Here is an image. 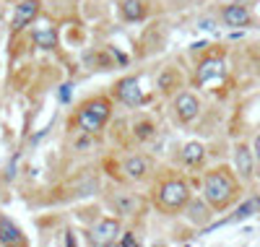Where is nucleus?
<instances>
[{
  "mask_svg": "<svg viewBox=\"0 0 260 247\" xmlns=\"http://www.w3.org/2000/svg\"><path fill=\"white\" fill-rule=\"evenodd\" d=\"M203 195H206V200L211 203L213 211H226L232 203H237V198H240V179H237V172H232L229 167H216V169L206 172Z\"/></svg>",
  "mask_w": 260,
  "mask_h": 247,
  "instance_id": "1",
  "label": "nucleus"
},
{
  "mask_svg": "<svg viewBox=\"0 0 260 247\" xmlns=\"http://www.w3.org/2000/svg\"><path fill=\"white\" fill-rule=\"evenodd\" d=\"M190 203V188L182 179H167L156 190V206L167 213H177Z\"/></svg>",
  "mask_w": 260,
  "mask_h": 247,
  "instance_id": "2",
  "label": "nucleus"
},
{
  "mask_svg": "<svg viewBox=\"0 0 260 247\" xmlns=\"http://www.w3.org/2000/svg\"><path fill=\"white\" fill-rule=\"evenodd\" d=\"M110 120V102L104 97H96V99H89L83 102L81 109H78V128L83 133H96L104 128V122Z\"/></svg>",
  "mask_w": 260,
  "mask_h": 247,
  "instance_id": "3",
  "label": "nucleus"
},
{
  "mask_svg": "<svg viewBox=\"0 0 260 247\" xmlns=\"http://www.w3.org/2000/svg\"><path fill=\"white\" fill-rule=\"evenodd\" d=\"M255 164H257L255 151L245 143H237L234 146V172L240 174L245 182H250V179L255 177Z\"/></svg>",
  "mask_w": 260,
  "mask_h": 247,
  "instance_id": "4",
  "label": "nucleus"
},
{
  "mask_svg": "<svg viewBox=\"0 0 260 247\" xmlns=\"http://www.w3.org/2000/svg\"><path fill=\"white\" fill-rule=\"evenodd\" d=\"M221 21L232 29H242V26L252 24V13L245 3H229V6L221 8Z\"/></svg>",
  "mask_w": 260,
  "mask_h": 247,
  "instance_id": "5",
  "label": "nucleus"
},
{
  "mask_svg": "<svg viewBox=\"0 0 260 247\" xmlns=\"http://www.w3.org/2000/svg\"><path fill=\"white\" fill-rule=\"evenodd\" d=\"M120 234V221L117 219H99L91 229V242L99 244V247H107L112 244Z\"/></svg>",
  "mask_w": 260,
  "mask_h": 247,
  "instance_id": "6",
  "label": "nucleus"
},
{
  "mask_svg": "<svg viewBox=\"0 0 260 247\" xmlns=\"http://www.w3.org/2000/svg\"><path fill=\"white\" fill-rule=\"evenodd\" d=\"M198 112H201L198 97H192V94H187V91L177 94V99H175V117H177L180 122H192L195 117H198Z\"/></svg>",
  "mask_w": 260,
  "mask_h": 247,
  "instance_id": "7",
  "label": "nucleus"
},
{
  "mask_svg": "<svg viewBox=\"0 0 260 247\" xmlns=\"http://www.w3.org/2000/svg\"><path fill=\"white\" fill-rule=\"evenodd\" d=\"M37 13H39V0H21V3L16 6V11H13V18H11L13 32H21L24 26H29L37 18Z\"/></svg>",
  "mask_w": 260,
  "mask_h": 247,
  "instance_id": "8",
  "label": "nucleus"
},
{
  "mask_svg": "<svg viewBox=\"0 0 260 247\" xmlns=\"http://www.w3.org/2000/svg\"><path fill=\"white\" fill-rule=\"evenodd\" d=\"M115 97H117L122 104H127V107H138V104L143 102L138 78H122V81H117V86H115Z\"/></svg>",
  "mask_w": 260,
  "mask_h": 247,
  "instance_id": "9",
  "label": "nucleus"
},
{
  "mask_svg": "<svg viewBox=\"0 0 260 247\" xmlns=\"http://www.w3.org/2000/svg\"><path fill=\"white\" fill-rule=\"evenodd\" d=\"M224 76V63L219 57H211V60H203L198 65V73H195V81H198L201 86L211 83L213 78H221Z\"/></svg>",
  "mask_w": 260,
  "mask_h": 247,
  "instance_id": "10",
  "label": "nucleus"
},
{
  "mask_svg": "<svg viewBox=\"0 0 260 247\" xmlns=\"http://www.w3.org/2000/svg\"><path fill=\"white\" fill-rule=\"evenodd\" d=\"M122 172L130 177V179H146L148 177V172H151V164H148V159L146 156H127V159L122 162Z\"/></svg>",
  "mask_w": 260,
  "mask_h": 247,
  "instance_id": "11",
  "label": "nucleus"
},
{
  "mask_svg": "<svg viewBox=\"0 0 260 247\" xmlns=\"http://www.w3.org/2000/svg\"><path fill=\"white\" fill-rule=\"evenodd\" d=\"M255 213H260V195L247 198L245 203L234 211V216H229V219H224V221H219V224H213V227H224V224H232V221H245V219H250V216H255Z\"/></svg>",
  "mask_w": 260,
  "mask_h": 247,
  "instance_id": "12",
  "label": "nucleus"
},
{
  "mask_svg": "<svg viewBox=\"0 0 260 247\" xmlns=\"http://www.w3.org/2000/svg\"><path fill=\"white\" fill-rule=\"evenodd\" d=\"M112 208H115V213H120V216H133V213H138V208H141V200H138L133 193H117V195L112 198Z\"/></svg>",
  "mask_w": 260,
  "mask_h": 247,
  "instance_id": "13",
  "label": "nucleus"
},
{
  "mask_svg": "<svg viewBox=\"0 0 260 247\" xmlns=\"http://www.w3.org/2000/svg\"><path fill=\"white\" fill-rule=\"evenodd\" d=\"M182 83V76L177 68H164L159 76H156V88L161 94H169V91H175V88H180Z\"/></svg>",
  "mask_w": 260,
  "mask_h": 247,
  "instance_id": "14",
  "label": "nucleus"
},
{
  "mask_svg": "<svg viewBox=\"0 0 260 247\" xmlns=\"http://www.w3.org/2000/svg\"><path fill=\"white\" fill-rule=\"evenodd\" d=\"M187 219L192 224H198V227L208 224V219H211V203H208V200H206V203H201V200H190V203H187Z\"/></svg>",
  "mask_w": 260,
  "mask_h": 247,
  "instance_id": "15",
  "label": "nucleus"
},
{
  "mask_svg": "<svg viewBox=\"0 0 260 247\" xmlns=\"http://www.w3.org/2000/svg\"><path fill=\"white\" fill-rule=\"evenodd\" d=\"M0 244H24V237H21L18 227L11 224V219L0 216Z\"/></svg>",
  "mask_w": 260,
  "mask_h": 247,
  "instance_id": "16",
  "label": "nucleus"
},
{
  "mask_svg": "<svg viewBox=\"0 0 260 247\" xmlns=\"http://www.w3.org/2000/svg\"><path fill=\"white\" fill-rule=\"evenodd\" d=\"M120 13L125 21H141L146 16V3L143 0H122L120 3Z\"/></svg>",
  "mask_w": 260,
  "mask_h": 247,
  "instance_id": "17",
  "label": "nucleus"
},
{
  "mask_svg": "<svg viewBox=\"0 0 260 247\" xmlns=\"http://www.w3.org/2000/svg\"><path fill=\"white\" fill-rule=\"evenodd\" d=\"M203 159H206V148H203V143L192 141V143H187V146L182 148V162H185L187 167H198V164H203Z\"/></svg>",
  "mask_w": 260,
  "mask_h": 247,
  "instance_id": "18",
  "label": "nucleus"
},
{
  "mask_svg": "<svg viewBox=\"0 0 260 247\" xmlns=\"http://www.w3.org/2000/svg\"><path fill=\"white\" fill-rule=\"evenodd\" d=\"M31 37H34V42H37V47H42V50H52L55 44H57V37H55L52 29H37Z\"/></svg>",
  "mask_w": 260,
  "mask_h": 247,
  "instance_id": "19",
  "label": "nucleus"
},
{
  "mask_svg": "<svg viewBox=\"0 0 260 247\" xmlns=\"http://www.w3.org/2000/svg\"><path fill=\"white\" fill-rule=\"evenodd\" d=\"M133 133H136L138 141H148V138L156 133V125L151 122V120H138V122L133 125Z\"/></svg>",
  "mask_w": 260,
  "mask_h": 247,
  "instance_id": "20",
  "label": "nucleus"
},
{
  "mask_svg": "<svg viewBox=\"0 0 260 247\" xmlns=\"http://www.w3.org/2000/svg\"><path fill=\"white\" fill-rule=\"evenodd\" d=\"M120 244H122V247H136V244H138V239H136L133 234H130V232H127V234L120 239Z\"/></svg>",
  "mask_w": 260,
  "mask_h": 247,
  "instance_id": "21",
  "label": "nucleus"
},
{
  "mask_svg": "<svg viewBox=\"0 0 260 247\" xmlns=\"http://www.w3.org/2000/svg\"><path fill=\"white\" fill-rule=\"evenodd\" d=\"M252 151H255V159H257V164H260V133L255 136V143H252Z\"/></svg>",
  "mask_w": 260,
  "mask_h": 247,
  "instance_id": "22",
  "label": "nucleus"
},
{
  "mask_svg": "<svg viewBox=\"0 0 260 247\" xmlns=\"http://www.w3.org/2000/svg\"><path fill=\"white\" fill-rule=\"evenodd\" d=\"M201 24V29H213V21L211 18H203V21H198Z\"/></svg>",
  "mask_w": 260,
  "mask_h": 247,
  "instance_id": "23",
  "label": "nucleus"
}]
</instances>
